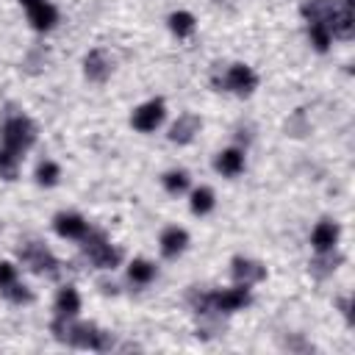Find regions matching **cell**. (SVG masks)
Segmentation results:
<instances>
[{
  "label": "cell",
  "mask_w": 355,
  "mask_h": 355,
  "mask_svg": "<svg viewBox=\"0 0 355 355\" xmlns=\"http://www.w3.org/2000/svg\"><path fill=\"white\" fill-rule=\"evenodd\" d=\"M0 227H3V225H0Z\"/></svg>",
  "instance_id": "f546056e"
},
{
  "label": "cell",
  "mask_w": 355,
  "mask_h": 355,
  "mask_svg": "<svg viewBox=\"0 0 355 355\" xmlns=\"http://www.w3.org/2000/svg\"><path fill=\"white\" fill-rule=\"evenodd\" d=\"M247 302H250V291H247V286H236V288L214 291V294H205V313H211V311L233 313V311L244 308Z\"/></svg>",
  "instance_id": "277c9868"
},
{
  "label": "cell",
  "mask_w": 355,
  "mask_h": 355,
  "mask_svg": "<svg viewBox=\"0 0 355 355\" xmlns=\"http://www.w3.org/2000/svg\"><path fill=\"white\" fill-rule=\"evenodd\" d=\"M186 244H189V236L180 227H166L164 236H161V252L166 258H178L186 250Z\"/></svg>",
  "instance_id": "9a60e30c"
},
{
  "label": "cell",
  "mask_w": 355,
  "mask_h": 355,
  "mask_svg": "<svg viewBox=\"0 0 355 355\" xmlns=\"http://www.w3.org/2000/svg\"><path fill=\"white\" fill-rule=\"evenodd\" d=\"M186 186H189V175L186 172L175 169V172H166L164 175V189L169 194H180V191H186Z\"/></svg>",
  "instance_id": "cb8c5ba5"
},
{
  "label": "cell",
  "mask_w": 355,
  "mask_h": 355,
  "mask_svg": "<svg viewBox=\"0 0 355 355\" xmlns=\"http://www.w3.org/2000/svg\"><path fill=\"white\" fill-rule=\"evenodd\" d=\"M169 28H172V33H178V36H189V33L194 31V17H191L189 11H175V14L169 17Z\"/></svg>",
  "instance_id": "7402d4cb"
},
{
  "label": "cell",
  "mask_w": 355,
  "mask_h": 355,
  "mask_svg": "<svg viewBox=\"0 0 355 355\" xmlns=\"http://www.w3.org/2000/svg\"><path fill=\"white\" fill-rule=\"evenodd\" d=\"M330 36L338 39H352L355 36V11H352V0H344L338 8H333L330 17Z\"/></svg>",
  "instance_id": "8992f818"
},
{
  "label": "cell",
  "mask_w": 355,
  "mask_h": 355,
  "mask_svg": "<svg viewBox=\"0 0 355 355\" xmlns=\"http://www.w3.org/2000/svg\"><path fill=\"white\" fill-rule=\"evenodd\" d=\"M17 172H19V153L3 147V150H0V178H3V180H14Z\"/></svg>",
  "instance_id": "d6986e66"
},
{
  "label": "cell",
  "mask_w": 355,
  "mask_h": 355,
  "mask_svg": "<svg viewBox=\"0 0 355 355\" xmlns=\"http://www.w3.org/2000/svg\"><path fill=\"white\" fill-rule=\"evenodd\" d=\"M83 252H86L89 261H92L94 266H100V269H114V266L122 261V252H119L116 247H111L103 233H89V236H83Z\"/></svg>",
  "instance_id": "7a4b0ae2"
},
{
  "label": "cell",
  "mask_w": 355,
  "mask_h": 355,
  "mask_svg": "<svg viewBox=\"0 0 355 355\" xmlns=\"http://www.w3.org/2000/svg\"><path fill=\"white\" fill-rule=\"evenodd\" d=\"M308 36H311V44L319 53H324L330 47V28L324 22H308Z\"/></svg>",
  "instance_id": "44dd1931"
},
{
  "label": "cell",
  "mask_w": 355,
  "mask_h": 355,
  "mask_svg": "<svg viewBox=\"0 0 355 355\" xmlns=\"http://www.w3.org/2000/svg\"><path fill=\"white\" fill-rule=\"evenodd\" d=\"M58 175H61V169H58V164H53V161H42L39 169H36V180H39L42 186H55V183H58Z\"/></svg>",
  "instance_id": "603a6c76"
},
{
  "label": "cell",
  "mask_w": 355,
  "mask_h": 355,
  "mask_svg": "<svg viewBox=\"0 0 355 355\" xmlns=\"http://www.w3.org/2000/svg\"><path fill=\"white\" fill-rule=\"evenodd\" d=\"M19 258H22V263H25L31 272H36V275H50V277L58 275V261H55V258L50 255V250H47L44 244H39V241L22 244V247H19Z\"/></svg>",
  "instance_id": "3957f363"
},
{
  "label": "cell",
  "mask_w": 355,
  "mask_h": 355,
  "mask_svg": "<svg viewBox=\"0 0 355 355\" xmlns=\"http://www.w3.org/2000/svg\"><path fill=\"white\" fill-rule=\"evenodd\" d=\"M128 275H130V280L133 283H150L153 277H155V266L150 263V261H144V258H136L130 266H128Z\"/></svg>",
  "instance_id": "ffe728a7"
},
{
  "label": "cell",
  "mask_w": 355,
  "mask_h": 355,
  "mask_svg": "<svg viewBox=\"0 0 355 355\" xmlns=\"http://www.w3.org/2000/svg\"><path fill=\"white\" fill-rule=\"evenodd\" d=\"M333 8L336 6L330 0H305L302 3V14L308 17V22H324V25H330Z\"/></svg>",
  "instance_id": "2e32d148"
},
{
  "label": "cell",
  "mask_w": 355,
  "mask_h": 355,
  "mask_svg": "<svg viewBox=\"0 0 355 355\" xmlns=\"http://www.w3.org/2000/svg\"><path fill=\"white\" fill-rule=\"evenodd\" d=\"M230 272H233V280L239 286H250V283H258V280L266 277V269L258 261H250V258H233Z\"/></svg>",
  "instance_id": "9c48e42d"
},
{
  "label": "cell",
  "mask_w": 355,
  "mask_h": 355,
  "mask_svg": "<svg viewBox=\"0 0 355 355\" xmlns=\"http://www.w3.org/2000/svg\"><path fill=\"white\" fill-rule=\"evenodd\" d=\"M161 119H164V103L161 100H150V103H144L133 111V128L144 130V133L155 130L161 125Z\"/></svg>",
  "instance_id": "ba28073f"
},
{
  "label": "cell",
  "mask_w": 355,
  "mask_h": 355,
  "mask_svg": "<svg viewBox=\"0 0 355 355\" xmlns=\"http://www.w3.org/2000/svg\"><path fill=\"white\" fill-rule=\"evenodd\" d=\"M286 130H288L291 136H302V133H305V122H302V111H297V114H294V119H291V122H286Z\"/></svg>",
  "instance_id": "83f0119b"
},
{
  "label": "cell",
  "mask_w": 355,
  "mask_h": 355,
  "mask_svg": "<svg viewBox=\"0 0 355 355\" xmlns=\"http://www.w3.org/2000/svg\"><path fill=\"white\" fill-rule=\"evenodd\" d=\"M78 311H80V297H78V291H75L72 286H64V288L58 291V297H55V316H61V319H75Z\"/></svg>",
  "instance_id": "5bb4252c"
},
{
  "label": "cell",
  "mask_w": 355,
  "mask_h": 355,
  "mask_svg": "<svg viewBox=\"0 0 355 355\" xmlns=\"http://www.w3.org/2000/svg\"><path fill=\"white\" fill-rule=\"evenodd\" d=\"M0 294H3L6 300L17 302V305H19V302H31V291H28V288H25L19 280H14V283H8L6 288H0Z\"/></svg>",
  "instance_id": "484cf974"
},
{
  "label": "cell",
  "mask_w": 355,
  "mask_h": 355,
  "mask_svg": "<svg viewBox=\"0 0 355 355\" xmlns=\"http://www.w3.org/2000/svg\"><path fill=\"white\" fill-rule=\"evenodd\" d=\"M214 83H216V86H225V89H230V92H236V94H250V92L255 89L258 78H255V72H252L250 67L233 64V67H227L225 78L214 75Z\"/></svg>",
  "instance_id": "5b68a950"
},
{
  "label": "cell",
  "mask_w": 355,
  "mask_h": 355,
  "mask_svg": "<svg viewBox=\"0 0 355 355\" xmlns=\"http://www.w3.org/2000/svg\"><path fill=\"white\" fill-rule=\"evenodd\" d=\"M53 227H55V233L58 236H64V239H83L86 236V222H83V216H78V214H58L55 219H53Z\"/></svg>",
  "instance_id": "8fae6325"
},
{
  "label": "cell",
  "mask_w": 355,
  "mask_h": 355,
  "mask_svg": "<svg viewBox=\"0 0 355 355\" xmlns=\"http://www.w3.org/2000/svg\"><path fill=\"white\" fill-rule=\"evenodd\" d=\"M197 133H200V119H197L194 114H183V116H178V122L172 125L169 139L178 141V144H189Z\"/></svg>",
  "instance_id": "7c38bea8"
},
{
  "label": "cell",
  "mask_w": 355,
  "mask_h": 355,
  "mask_svg": "<svg viewBox=\"0 0 355 355\" xmlns=\"http://www.w3.org/2000/svg\"><path fill=\"white\" fill-rule=\"evenodd\" d=\"M338 305H341V311H344V316L349 319V300H338Z\"/></svg>",
  "instance_id": "f1b7e54d"
},
{
  "label": "cell",
  "mask_w": 355,
  "mask_h": 355,
  "mask_svg": "<svg viewBox=\"0 0 355 355\" xmlns=\"http://www.w3.org/2000/svg\"><path fill=\"white\" fill-rule=\"evenodd\" d=\"M338 263H341V255H338V252L322 250V252L311 261V272H313L316 277H327V275H333V272L338 269Z\"/></svg>",
  "instance_id": "e0dca14e"
},
{
  "label": "cell",
  "mask_w": 355,
  "mask_h": 355,
  "mask_svg": "<svg viewBox=\"0 0 355 355\" xmlns=\"http://www.w3.org/2000/svg\"><path fill=\"white\" fill-rule=\"evenodd\" d=\"M311 241H313V247H316L319 252H322V250H333L336 241H338V225L330 222V219H322V222L313 227Z\"/></svg>",
  "instance_id": "4fadbf2b"
},
{
  "label": "cell",
  "mask_w": 355,
  "mask_h": 355,
  "mask_svg": "<svg viewBox=\"0 0 355 355\" xmlns=\"http://www.w3.org/2000/svg\"><path fill=\"white\" fill-rule=\"evenodd\" d=\"M83 72H86L89 80L103 83V80H108V75H111V58H108L103 50H92V53L86 55V61H83Z\"/></svg>",
  "instance_id": "30bf717a"
},
{
  "label": "cell",
  "mask_w": 355,
  "mask_h": 355,
  "mask_svg": "<svg viewBox=\"0 0 355 355\" xmlns=\"http://www.w3.org/2000/svg\"><path fill=\"white\" fill-rule=\"evenodd\" d=\"M19 3L25 6L28 19H31V25H33L36 31H50V28L55 25L58 11H55L47 0H19Z\"/></svg>",
  "instance_id": "52a82bcc"
},
{
  "label": "cell",
  "mask_w": 355,
  "mask_h": 355,
  "mask_svg": "<svg viewBox=\"0 0 355 355\" xmlns=\"http://www.w3.org/2000/svg\"><path fill=\"white\" fill-rule=\"evenodd\" d=\"M36 141V128L28 116H11L6 125H3V144L14 153H22L28 150L31 144Z\"/></svg>",
  "instance_id": "6da1fadb"
},
{
  "label": "cell",
  "mask_w": 355,
  "mask_h": 355,
  "mask_svg": "<svg viewBox=\"0 0 355 355\" xmlns=\"http://www.w3.org/2000/svg\"><path fill=\"white\" fill-rule=\"evenodd\" d=\"M214 208V191L211 189H197L191 194V211L194 214H208Z\"/></svg>",
  "instance_id": "d4e9b609"
},
{
  "label": "cell",
  "mask_w": 355,
  "mask_h": 355,
  "mask_svg": "<svg viewBox=\"0 0 355 355\" xmlns=\"http://www.w3.org/2000/svg\"><path fill=\"white\" fill-rule=\"evenodd\" d=\"M14 280H17V266L8 263V261H3V263H0V288H6V286L14 283Z\"/></svg>",
  "instance_id": "4316f807"
},
{
  "label": "cell",
  "mask_w": 355,
  "mask_h": 355,
  "mask_svg": "<svg viewBox=\"0 0 355 355\" xmlns=\"http://www.w3.org/2000/svg\"><path fill=\"white\" fill-rule=\"evenodd\" d=\"M214 166H216L222 175H239V172L244 169V155H241L239 150H225V153L216 155Z\"/></svg>",
  "instance_id": "ac0fdd59"
}]
</instances>
